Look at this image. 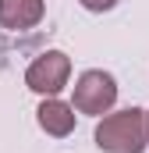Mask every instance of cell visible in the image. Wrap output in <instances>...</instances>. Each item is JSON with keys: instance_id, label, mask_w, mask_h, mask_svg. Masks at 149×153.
<instances>
[{"instance_id": "cell-1", "label": "cell", "mask_w": 149, "mask_h": 153, "mask_svg": "<svg viewBox=\"0 0 149 153\" xmlns=\"http://www.w3.org/2000/svg\"><path fill=\"white\" fill-rule=\"evenodd\" d=\"M96 146H100L103 153H142L149 146L146 111L128 107V111L107 114L100 125H96Z\"/></svg>"}, {"instance_id": "cell-2", "label": "cell", "mask_w": 149, "mask_h": 153, "mask_svg": "<svg viewBox=\"0 0 149 153\" xmlns=\"http://www.w3.org/2000/svg\"><path fill=\"white\" fill-rule=\"evenodd\" d=\"M68 75H71V61H68V53H60V50H46V53H39L36 61L29 64L25 85H29L32 93H43V96H57V93L68 85Z\"/></svg>"}, {"instance_id": "cell-5", "label": "cell", "mask_w": 149, "mask_h": 153, "mask_svg": "<svg viewBox=\"0 0 149 153\" xmlns=\"http://www.w3.org/2000/svg\"><path fill=\"white\" fill-rule=\"evenodd\" d=\"M39 128L46 132V135H57V139H64V135H71L74 128V107H68V103H60V100H43L39 103Z\"/></svg>"}, {"instance_id": "cell-3", "label": "cell", "mask_w": 149, "mask_h": 153, "mask_svg": "<svg viewBox=\"0 0 149 153\" xmlns=\"http://www.w3.org/2000/svg\"><path fill=\"white\" fill-rule=\"evenodd\" d=\"M117 100V82L107 71H85L74 82V111L78 114H107Z\"/></svg>"}, {"instance_id": "cell-4", "label": "cell", "mask_w": 149, "mask_h": 153, "mask_svg": "<svg viewBox=\"0 0 149 153\" xmlns=\"http://www.w3.org/2000/svg\"><path fill=\"white\" fill-rule=\"evenodd\" d=\"M46 4L43 0H0V25L18 32V29H32L43 22Z\"/></svg>"}, {"instance_id": "cell-7", "label": "cell", "mask_w": 149, "mask_h": 153, "mask_svg": "<svg viewBox=\"0 0 149 153\" xmlns=\"http://www.w3.org/2000/svg\"><path fill=\"white\" fill-rule=\"evenodd\" d=\"M146 135H149V111H146Z\"/></svg>"}, {"instance_id": "cell-6", "label": "cell", "mask_w": 149, "mask_h": 153, "mask_svg": "<svg viewBox=\"0 0 149 153\" xmlns=\"http://www.w3.org/2000/svg\"><path fill=\"white\" fill-rule=\"evenodd\" d=\"M117 0H82V7L85 11H110Z\"/></svg>"}]
</instances>
